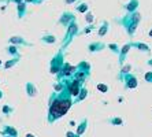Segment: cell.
Returning a JSON list of instances; mask_svg holds the SVG:
<instances>
[{
	"mask_svg": "<svg viewBox=\"0 0 152 137\" xmlns=\"http://www.w3.org/2000/svg\"><path fill=\"white\" fill-rule=\"evenodd\" d=\"M99 89L100 91H107V86H104V85H99Z\"/></svg>",
	"mask_w": 152,
	"mask_h": 137,
	"instance_id": "14",
	"label": "cell"
},
{
	"mask_svg": "<svg viewBox=\"0 0 152 137\" xmlns=\"http://www.w3.org/2000/svg\"><path fill=\"white\" fill-rule=\"evenodd\" d=\"M26 137H34V136H33V134H30V133H29V134H26Z\"/></svg>",
	"mask_w": 152,
	"mask_h": 137,
	"instance_id": "17",
	"label": "cell"
},
{
	"mask_svg": "<svg viewBox=\"0 0 152 137\" xmlns=\"http://www.w3.org/2000/svg\"><path fill=\"white\" fill-rule=\"evenodd\" d=\"M110 122L111 123H117V125H121V123H122V121H121V119H111Z\"/></svg>",
	"mask_w": 152,
	"mask_h": 137,
	"instance_id": "12",
	"label": "cell"
},
{
	"mask_svg": "<svg viewBox=\"0 0 152 137\" xmlns=\"http://www.w3.org/2000/svg\"><path fill=\"white\" fill-rule=\"evenodd\" d=\"M10 42L11 44H22V45H30L28 41H25V39H22V37H18V36H12L10 39Z\"/></svg>",
	"mask_w": 152,
	"mask_h": 137,
	"instance_id": "3",
	"label": "cell"
},
{
	"mask_svg": "<svg viewBox=\"0 0 152 137\" xmlns=\"http://www.w3.org/2000/svg\"><path fill=\"white\" fill-rule=\"evenodd\" d=\"M66 137H78V136H77L75 133H71V132H67V133H66Z\"/></svg>",
	"mask_w": 152,
	"mask_h": 137,
	"instance_id": "13",
	"label": "cell"
},
{
	"mask_svg": "<svg viewBox=\"0 0 152 137\" xmlns=\"http://www.w3.org/2000/svg\"><path fill=\"white\" fill-rule=\"evenodd\" d=\"M151 64H152V60H151Z\"/></svg>",
	"mask_w": 152,
	"mask_h": 137,
	"instance_id": "19",
	"label": "cell"
},
{
	"mask_svg": "<svg viewBox=\"0 0 152 137\" xmlns=\"http://www.w3.org/2000/svg\"><path fill=\"white\" fill-rule=\"evenodd\" d=\"M1 134H4V136H10V137H18L17 129H15V127H12V126H8V125H6V126L3 127Z\"/></svg>",
	"mask_w": 152,
	"mask_h": 137,
	"instance_id": "2",
	"label": "cell"
},
{
	"mask_svg": "<svg viewBox=\"0 0 152 137\" xmlns=\"http://www.w3.org/2000/svg\"><path fill=\"white\" fill-rule=\"evenodd\" d=\"M70 105H71V102L67 100V99H64V100L60 99V100L52 102L50 108V122H53L55 119L63 116L64 114L67 113V110L70 108Z\"/></svg>",
	"mask_w": 152,
	"mask_h": 137,
	"instance_id": "1",
	"label": "cell"
},
{
	"mask_svg": "<svg viewBox=\"0 0 152 137\" xmlns=\"http://www.w3.org/2000/svg\"><path fill=\"white\" fill-rule=\"evenodd\" d=\"M3 97V91H0V99Z\"/></svg>",
	"mask_w": 152,
	"mask_h": 137,
	"instance_id": "16",
	"label": "cell"
},
{
	"mask_svg": "<svg viewBox=\"0 0 152 137\" xmlns=\"http://www.w3.org/2000/svg\"><path fill=\"white\" fill-rule=\"evenodd\" d=\"M25 12H26V3H23V1L18 3V15H19V18L23 17Z\"/></svg>",
	"mask_w": 152,
	"mask_h": 137,
	"instance_id": "4",
	"label": "cell"
},
{
	"mask_svg": "<svg viewBox=\"0 0 152 137\" xmlns=\"http://www.w3.org/2000/svg\"><path fill=\"white\" fill-rule=\"evenodd\" d=\"M147 80H152V74H149V75H147Z\"/></svg>",
	"mask_w": 152,
	"mask_h": 137,
	"instance_id": "15",
	"label": "cell"
},
{
	"mask_svg": "<svg viewBox=\"0 0 152 137\" xmlns=\"http://www.w3.org/2000/svg\"><path fill=\"white\" fill-rule=\"evenodd\" d=\"M77 85H78V82H75V84L71 86V92H73V95H77Z\"/></svg>",
	"mask_w": 152,
	"mask_h": 137,
	"instance_id": "9",
	"label": "cell"
},
{
	"mask_svg": "<svg viewBox=\"0 0 152 137\" xmlns=\"http://www.w3.org/2000/svg\"><path fill=\"white\" fill-rule=\"evenodd\" d=\"M17 63H18V58H14V59H11V60H8V62L4 63V69H10V67L15 66Z\"/></svg>",
	"mask_w": 152,
	"mask_h": 137,
	"instance_id": "7",
	"label": "cell"
},
{
	"mask_svg": "<svg viewBox=\"0 0 152 137\" xmlns=\"http://www.w3.org/2000/svg\"><path fill=\"white\" fill-rule=\"evenodd\" d=\"M44 41H48V42H53L55 39H53L52 36H48V37H44Z\"/></svg>",
	"mask_w": 152,
	"mask_h": 137,
	"instance_id": "10",
	"label": "cell"
},
{
	"mask_svg": "<svg viewBox=\"0 0 152 137\" xmlns=\"http://www.w3.org/2000/svg\"><path fill=\"white\" fill-rule=\"evenodd\" d=\"M11 111H12V110H11L10 107H7V105H6V107H3V113L4 114H10Z\"/></svg>",
	"mask_w": 152,
	"mask_h": 137,
	"instance_id": "11",
	"label": "cell"
},
{
	"mask_svg": "<svg viewBox=\"0 0 152 137\" xmlns=\"http://www.w3.org/2000/svg\"><path fill=\"white\" fill-rule=\"evenodd\" d=\"M85 129H86V121H82V123H81V125H80V126H78V129H77V133H75V134H77V136L80 137V136H81V134L85 132Z\"/></svg>",
	"mask_w": 152,
	"mask_h": 137,
	"instance_id": "6",
	"label": "cell"
},
{
	"mask_svg": "<svg viewBox=\"0 0 152 137\" xmlns=\"http://www.w3.org/2000/svg\"><path fill=\"white\" fill-rule=\"evenodd\" d=\"M26 91H28V95L32 97V96H34L36 93H37V91H36L34 88H33V85L29 82V84H26Z\"/></svg>",
	"mask_w": 152,
	"mask_h": 137,
	"instance_id": "5",
	"label": "cell"
},
{
	"mask_svg": "<svg viewBox=\"0 0 152 137\" xmlns=\"http://www.w3.org/2000/svg\"><path fill=\"white\" fill-rule=\"evenodd\" d=\"M4 137H10V136H4Z\"/></svg>",
	"mask_w": 152,
	"mask_h": 137,
	"instance_id": "18",
	"label": "cell"
},
{
	"mask_svg": "<svg viewBox=\"0 0 152 137\" xmlns=\"http://www.w3.org/2000/svg\"><path fill=\"white\" fill-rule=\"evenodd\" d=\"M8 53H11V55H15V56H18V48L15 45H10L8 47Z\"/></svg>",
	"mask_w": 152,
	"mask_h": 137,
	"instance_id": "8",
	"label": "cell"
}]
</instances>
